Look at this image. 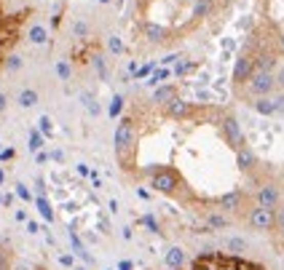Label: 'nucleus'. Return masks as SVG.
<instances>
[{"instance_id": "8", "label": "nucleus", "mask_w": 284, "mask_h": 270, "mask_svg": "<svg viewBox=\"0 0 284 270\" xmlns=\"http://www.w3.org/2000/svg\"><path fill=\"white\" fill-rule=\"evenodd\" d=\"M228 249H236V252H241V249H247V243H244L241 238H231V241H228Z\"/></svg>"}, {"instance_id": "5", "label": "nucleus", "mask_w": 284, "mask_h": 270, "mask_svg": "<svg viewBox=\"0 0 284 270\" xmlns=\"http://www.w3.org/2000/svg\"><path fill=\"white\" fill-rule=\"evenodd\" d=\"M182 262H185V254H182V249H172V252L167 254V265L177 267V265H182Z\"/></svg>"}, {"instance_id": "3", "label": "nucleus", "mask_w": 284, "mask_h": 270, "mask_svg": "<svg viewBox=\"0 0 284 270\" xmlns=\"http://www.w3.org/2000/svg\"><path fill=\"white\" fill-rule=\"evenodd\" d=\"M255 201H257L260 206H266V209H276L279 201H281L279 187H276V185H263V187L257 190V198H255Z\"/></svg>"}, {"instance_id": "1", "label": "nucleus", "mask_w": 284, "mask_h": 270, "mask_svg": "<svg viewBox=\"0 0 284 270\" xmlns=\"http://www.w3.org/2000/svg\"><path fill=\"white\" fill-rule=\"evenodd\" d=\"M35 11L32 8H19V11H6L3 0H0V70L11 59V54L25 38V30L30 25Z\"/></svg>"}, {"instance_id": "2", "label": "nucleus", "mask_w": 284, "mask_h": 270, "mask_svg": "<svg viewBox=\"0 0 284 270\" xmlns=\"http://www.w3.org/2000/svg\"><path fill=\"white\" fill-rule=\"evenodd\" d=\"M247 225L257 233H268L276 228V209H266V206H255L250 209V214H247Z\"/></svg>"}, {"instance_id": "7", "label": "nucleus", "mask_w": 284, "mask_h": 270, "mask_svg": "<svg viewBox=\"0 0 284 270\" xmlns=\"http://www.w3.org/2000/svg\"><path fill=\"white\" fill-rule=\"evenodd\" d=\"M209 225H212V228H226L228 219L222 217V214H209Z\"/></svg>"}, {"instance_id": "4", "label": "nucleus", "mask_w": 284, "mask_h": 270, "mask_svg": "<svg viewBox=\"0 0 284 270\" xmlns=\"http://www.w3.org/2000/svg\"><path fill=\"white\" fill-rule=\"evenodd\" d=\"M14 265V252H11V246L0 238V270H11Z\"/></svg>"}, {"instance_id": "6", "label": "nucleus", "mask_w": 284, "mask_h": 270, "mask_svg": "<svg viewBox=\"0 0 284 270\" xmlns=\"http://www.w3.org/2000/svg\"><path fill=\"white\" fill-rule=\"evenodd\" d=\"M274 230L284 238V206H276V228Z\"/></svg>"}]
</instances>
